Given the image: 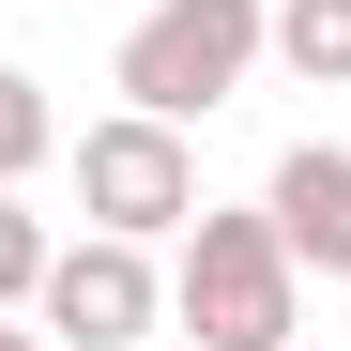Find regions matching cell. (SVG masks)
<instances>
[{
  "instance_id": "1",
  "label": "cell",
  "mask_w": 351,
  "mask_h": 351,
  "mask_svg": "<svg viewBox=\"0 0 351 351\" xmlns=\"http://www.w3.org/2000/svg\"><path fill=\"white\" fill-rule=\"evenodd\" d=\"M168 321L199 351H290L306 336V260L275 245V214H184V260H168Z\"/></svg>"
},
{
  "instance_id": "2",
  "label": "cell",
  "mask_w": 351,
  "mask_h": 351,
  "mask_svg": "<svg viewBox=\"0 0 351 351\" xmlns=\"http://www.w3.org/2000/svg\"><path fill=\"white\" fill-rule=\"evenodd\" d=\"M260 16H275V0H153V16L123 31V107L214 123V107L260 77Z\"/></svg>"
},
{
  "instance_id": "3",
  "label": "cell",
  "mask_w": 351,
  "mask_h": 351,
  "mask_svg": "<svg viewBox=\"0 0 351 351\" xmlns=\"http://www.w3.org/2000/svg\"><path fill=\"white\" fill-rule=\"evenodd\" d=\"M31 321L77 336V351H138L168 321V275H153V245H123V229H77V245H46V275H31Z\"/></svg>"
},
{
  "instance_id": "4",
  "label": "cell",
  "mask_w": 351,
  "mask_h": 351,
  "mask_svg": "<svg viewBox=\"0 0 351 351\" xmlns=\"http://www.w3.org/2000/svg\"><path fill=\"white\" fill-rule=\"evenodd\" d=\"M77 214H92V229H123V245L184 229V214H199V153H184V123H153V107L92 123V138H77Z\"/></svg>"
},
{
  "instance_id": "5",
  "label": "cell",
  "mask_w": 351,
  "mask_h": 351,
  "mask_svg": "<svg viewBox=\"0 0 351 351\" xmlns=\"http://www.w3.org/2000/svg\"><path fill=\"white\" fill-rule=\"evenodd\" d=\"M260 214H275V245L306 260V275H351V153L336 138H290L275 184H260Z\"/></svg>"
},
{
  "instance_id": "6",
  "label": "cell",
  "mask_w": 351,
  "mask_h": 351,
  "mask_svg": "<svg viewBox=\"0 0 351 351\" xmlns=\"http://www.w3.org/2000/svg\"><path fill=\"white\" fill-rule=\"evenodd\" d=\"M260 62H290L306 92H351V0H275V16H260Z\"/></svg>"
},
{
  "instance_id": "7",
  "label": "cell",
  "mask_w": 351,
  "mask_h": 351,
  "mask_svg": "<svg viewBox=\"0 0 351 351\" xmlns=\"http://www.w3.org/2000/svg\"><path fill=\"white\" fill-rule=\"evenodd\" d=\"M46 153H62V107H46V77H16V62H0V184H31Z\"/></svg>"
},
{
  "instance_id": "8",
  "label": "cell",
  "mask_w": 351,
  "mask_h": 351,
  "mask_svg": "<svg viewBox=\"0 0 351 351\" xmlns=\"http://www.w3.org/2000/svg\"><path fill=\"white\" fill-rule=\"evenodd\" d=\"M31 275H46V214L0 184V306H31Z\"/></svg>"
},
{
  "instance_id": "9",
  "label": "cell",
  "mask_w": 351,
  "mask_h": 351,
  "mask_svg": "<svg viewBox=\"0 0 351 351\" xmlns=\"http://www.w3.org/2000/svg\"><path fill=\"white\" fill-rule=\"evenodd\" d=\"M0 351H46V321H31V306H0Z\"/></svg>"
},
{
  "instance_id": "10",
  "label": "cell",
  "mask_w": 351,
  "mask_h": 351,
  "mask_svg": "<svg viewBox=\"0 0 351 351\" xmlns=\"http://www.w3.org/2000/svg\"><path fill=\"white\" fill-rule=\"evenodd\" d=\"M290 351H321V336H290Z\"/></svg>"
},
{
  "instance_id": "11",
  "label": "cell",
  "mask_w": 351,
  "mask_h": 351,
  "mask_svg": "<svg viewBox=\"0 0 351 351\" xmlns=\"http://www.w3.org/2000/svg\"><path fill=\"white\" fill-rule=\"evenodd\" d=\"M184 351H199V336H184Z\"/></svg>"
}]
</instances>
